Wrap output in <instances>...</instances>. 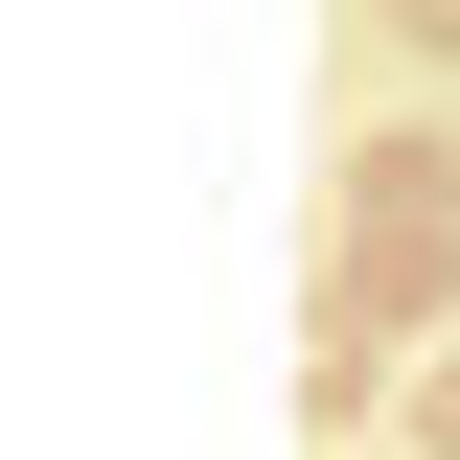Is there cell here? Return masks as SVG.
I'll return each mask as SVG.
<instances>
[]
</instances>
